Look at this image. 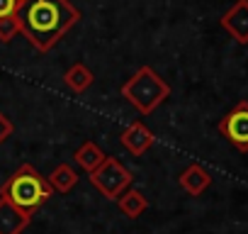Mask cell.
Segmentation results:
<instances>
[{
    "label": "cell",
    "instance_id": "obj_8",
    "mask_svg": "<svg viewBox=\"0 0 248 234\" xmlns=\"http://www.w3.org/2000/svg\"><path fill=\"white\" fill-rule=\"evenodd\" d=\"M32 217L22 210L13 207L8 200L0 198V234H22L30 227Z\"/></svg>",
    "mask_w": 248,
    "mask_h": 234
},
{
    "label": "cell",
    "instance_id": "obj_2",
    "mask_svg": "<svg viewBox=\"0 0 248 234\" xmlns=\"http://www.w3.org/2000/svg\"><path fill=\"white\" fill-rule=\"evenodd\" d=\"M54 195L46 176H42L32 164H22L3 185H0V198L8 200L13 207L22 210L25 215H34L49 198Z\"/></svg>",
    "mask_w": 248,
    "mask_h": 234
},
{
    "label": "cell",
    "instance_id": "obj_5",
    "mask_svg": "<svg viewBox=\"0 0 248 234\" xmlns=\"http://www.w3.org/2000/svg\"><path fill=\"white\" fill-rule=\"evenodd\" d=\"M219 132L238 149V151H248V102L241 100L236 102L219 122Z\"/></svg>",
    "mask_w": 248,
    "mask_h": 234
},
{
    "label": "cell",
    "instance_id": "obj_7",
    "mask_svg": "<svg viewBox=\"0 0 248 234\" xmlns=\"http://www.w3.org/2000/svg\"><path fill=\"white\" fill-rule=\"evenodd\" d=\"M119 142L132 156H141V154H146L154 147L156 137L144 122H132L129 127H124V132L119 134Z\"/></svg>",
    "mask_w": 248,
    "mask_h": 234
},
{
    "label": "cell",
    "instance_id": "obj_14",
    "mask_svg": "<svg viewBox=\"0 0 248 234\" xmlns=\"http://www.w3.org/2000/svg\"><path fill=\"white\" fill-rule=\"evenodd\" d=\"M17 34H20V22H17L15 15L0 17V42H3V44H10Z\"/></svg>",
    "mask_w": 248,
    "mask_h": 234
},
{
    "label": "cell",
    "instance_id": "obj_10",
    "mask_svg": "<svg viewBox=\"0 0 248 234\" xmlns=\"http://www.w3.org/2000/svg\"><path fill=\"white\" fill-rule=\"evenodd\" d=\"M117 205H119V210L127 215L129 219H137V217H141V215L146 212L149 200H146V195H144L141 190L127 188V190H124V193L117 198Z\"/></svg>",
    "mask_w": 248,
    "mask_h": 234
},
{
    "label": "cell",
    "instance_id": "obj_3",
    "mask_svg": "<svg viewBox=\"0 0 248 234\" xmlns=\"http://www.w3.org/2000/svg\"><path fill=\"white\" fill-rule=\"evenodd\" d=\"M170 95V85L151 68L141 66L127 83L122 85V98H127L129 105H134L141 115H151L158 110Z\"/></svg>",
    "mask_w": 248,
    "mask_h": 234
},
{
    "label": "cell",
    "instance_id": "obj_1",
    "mask_svg": "<svg viewBox=\"0 0 248 234\" xmlns=\"http://www.w3.org/2000/svg\"><path fill=\"white\" fill-rule=\"evenodd\" d=\"M15 17L30 44L46 54L80 20V10L71 5V0H17Z\"/></svg>",
    "mask_w": 248,
    "mask_h": 234
},
{
    "label": "cell",
    "instance_id": "obj_16",
    "mask_svg": "<svg viewBox=\"0 0 248 234\" xmlns=\"http://www.w3.org/2000/svg\"><path fill=\"white\" fill-rule=\"evenodd\" d=\"M15 8H17V0H0V17L15 15Z\"/></svg>",
    "mask_w": 248,
    "mask_h": 234
},
{
    "label": "cell",
    "instance_id": "obj_15",
    "mask_svg": "<svg viewBox=\"0 0 248 234\" xmlns=\"http://www.w3.org/2000/svg\"><path fill=\"white\" fill-rule=\"evenodd\" d=\"M13 122H10V117L5 115V112H0V144H5L8 142V137L13 134Z\"/></svg>",
    "mask_w": 248,
    "mask_h": 234
},
{
    "label": "cell",
    "instance_id": "obj_6",
    "mask_svg": "<svg viewBox=\"0 0 248 234\" xmlns=\"http://www.w3.org/2000/svg\"><path fill=\"white\" fill-rule=\"evenodd\" d=\"M221 27L238 44H248V0H236L221 15Z\"/></svg>",
    "mask_w": 248,
    "mask_h": 234
},
{
    "label": "cell",
    "instance_id": "obj_12",
    "mask_svg": "<svg viewBox=\"0 0 248 234\" xmlns=\"http://www.w3.org/2000/svg\"><path fill=\"white\" fill-rule=\"evenodd\" d=\"M46 181H49V185H51L54 193H71V190L76 188V183H78V173H76L68 164H59V166L46 176Z\"/></svg>",
    "mask_w": 248,
    "mask_h": 234
},
{
    "label": "cell",
    "instance_id": "obj_11",
    "mask_svg": "<svg viewBox=\"0 0 248 234\" xmlns=\"http://www.w3.org/2000/svg\"><path fill=\"white\" fill-rule=\"evenodd\" d=\"M93 81H95V76H93V71H90L85 64H73V66L63 73V83H66V88L73 90V93H85V90L93 85Z\"/></svg>",
    "mask_w": 248,
    "mask_h": 234
},
{
    "label": "cell",
    "instance_id": "obj_4",
    "mask_svg": "<svg viewBox=\"0 0 248 234\" xmlns=\"http://www.w3.org/2000/svg\"><path fill=\"white\" fill-rule=\"evenodd\" d=\"M90 185L105 198V200H117L127 188H132V173L119 159L107 156L90 176Z\"/></svg>",
    "mask_w": 248,
    "mask_h": 234
},
{
    "label": "cell",
    "instance_id": "obj_13",
    "mask_svg": "<svg viewBox=\"0 0 248 234\" xmlns=\"http://www.w3.org/2000/svg\"><path fill=\"white\" fill-rule=\"evenodd\" d=\"M105 159H107V154H105L95 142H83L80 149L76 151V164H78L83 171H88V173H93Z\"/></svg>",
    "mask_w": 248,
    "mask_h": 234
},
{
    "label": "cell",
    "instance_id": "obj_9",
    "mask_svg": "<svg viewBox=\"0 0 248 234\" xmlns=\"http://www.w3.org/2000/svg\"><path fill=\"white\" fill-rule=\"evenodd\" d=\"M212 185V176L204 166L200 164H190L183 173H180V188L187 193V195H202L207 188Z\"/></svg>",
    "mask_w": 248,
    "mask_h": 234
}]
</instances>
